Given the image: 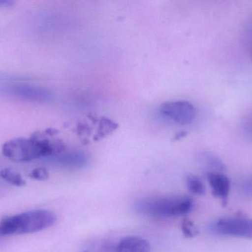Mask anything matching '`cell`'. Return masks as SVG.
I'll use <instances>...</instances> for the list:
<instances>
[{
	"label": "cell",
	"mask_w": 252,
	"mask_h": 252,
	"mask_svg": "<svg viewBox=\"0 0 252 252\" xmlns=\"http://www.w3.org/2000/svg\"><path fill=\"white\" fill-rule=\"evenodd\" d=\"M56 134L55 130L35 132L29 139L16 138L7 141L1 146L5 158L16 163H26L40 158H51L65 152V145L59 139L50 137Z\"/></svg>",
	"instance_id": "6da1fadb"
},
{
	"label": "cell",
	"mask_w": 252,
	"mask_h": 252,
	"mask_svg": "<svg viewBox=\"0 0 252 252\" xmlns=\"http://www.w3.org/2000/svg\"><path fill=\"white\" fill-rule=\"evenodd\" d=\"M56 221V215L50 210H31L3 218L0 236L35 233L51 227Z\"/></svg>",
	"instance_id": "7a4b0ae2"
},
{
	"label": "cell",
	"mask_w": 252,
	"mask_h": 252,
	"mask_svg": "<svg viewBox=\"0 0 252 252\" xmlns=\"http://www.w3.org/2000/svg\"><path fill=\"white\" fill-rule=\"evenodd\" d=\"M136 212L154 218H167L186 216L192 211L193 201L189 197H155L139 200Z\"/></svg>",
	"instance_id": "3957f363"
},
{
	"label": "cell",
	"mask_w": 252,
	"mask_h": 252,
	"mask_svg": "<svg viewBox=\"0 0 252 252\" xmlns=\"http://www.w3.org/2000/svg\"><path fill=\"white\" fill-rule=\"evenodd\" d=\"M209 230L219 236L252 239V219L245 217L219 219L210 224Z\"/></svg>",
	"instance_id": "277c9868"
},
{
	"label": "cell",
	"mask_w": 252,
	"mask_h": 252,
	"mask_svg": "<svg viewBox=\"0 0 252 252\" xmlns=\"http://www.w3.org/2000/svg\"><path fill=\"white\" fill-rule=\"evenodd\" d=\"M0 93L30 102L44 103L51 99V93L41 87L19 82H0Z\"/></svg>",
	"instance_id": "5b68a950"
},
{
	"label": "cell",
	"mask_w": 252,
	"mask_h": 252,
	"mask_svg": "<svg viewBox=\"0 0 252 252\" xmlns=\"http://www.w3.org/2000/svg\"><path fill=\"white\" fill-rule=\"evenodd\" d=\"M160 112L166 118L182 125L191 124L196 117V110L188 101L168 102L161 105Z\"/></svg>",
	"instance_id": "8992f818"
},
{
	"label": "cell",
	"mask_w": 252,
	"mask_h": 252,
	"mask_svg": "<svg viewBox=\"0 0 252 252\" xmlns=\"http://www.w3.org/2000/svg\"><path fill=\"white\" fill-rule=\"evenodd\" d=\"M207 180L216 198H219L222 204H226L230 192V180L222 173H207Z\"/></svg>",
	"instance_id": "52a82bcc"
},
{
	"label": "cell",
	"mask_w": 252,
	"mask_h": 252,
	"mask_svg": "<svg viewBox=\"0 0 252 252\" xmlns=\"http://www.w3.org/2000/svg\"><path fill=\"white\" fill-rule=\"evenodd\" d=\"M52 164H56L65 168H81L88 162V157L84 152L79 151L62 152L56 156L48 158Z\"/></svg>",
	"instance_id": "ba28073f"
},
{
	"label": "cell",
	"mask_w": 252,
	"mask_h": 252,
	"mask_svg": "<svg viewBox=\"0 0 252 252\" xmlns=\"http://www.w3.org/2000/svg\"><path fill=\"white\" fill-rule=\"evenodd\" d=\"M115 252H151V245L140 237H126L118 243Z\"/></svg>",
	"instance_id": "9c48e42d"
},
{
	"label": "cell",
	"mask_w": 252,
	"mask_h": 252,
	"mask_svg": "<svg viewBox=\"0 0 252 252\" xmlns=\"http://www.w3.org/2000/svg\"><path fill=\"white\" fill-rule=\"evenodd\" d=\"M0 178L10 184L15 186H25L26 180L22 178L20 173L11 168H4L0 171Z\"/></svg>",
	"instance_id": "30bf717a"
},
{
	"label": "cell",
	"mask_w": 252,
	"mask_h": 252,
	"mask_svg": "<svg viewBox=\"0 0 252 252\" xmlns=\"http://www.w3.org/2000/svg\"><path fill=\"white\" fill-rule=\"evenodd\" d=\"M187 186L189 192L194 195H204L206 192L205 186L198 176L190 175L186 179Z\"/></svg>",
	"instance_id": "8fae6325"
},
{
	"label": "cell",
	"mask_w": 252,
	"mask_h": 252,
	"mask_svg": "<svg viewBox=\"0 0 252 252\" xmlns=\"http://www.w3.org/2000/svg\"><path fill=\"white\" fill-rule=\"evenodd\" d=\"M203 161L209 168L214 170L213 173H222L225 170L224 164H223L221 160L219 159L216 155L208 153L204 154Z\"/></svg>",
	"instance_id": "7c38bea8"
},
{
	"label": "cell",
	"mask_w": 252,
	"mask_h": 252,
	"mask_svg": "<svg viewBox=\"0 0 252 252\" xmlns=\"http://www.w3.org/2000/svg\"><path fill=\"white\" fill-rule=\"evenodd\" d=\"M182 231L185 237L188 238H194L198 234V231L195 225L188 219H185L182 222Z\"/></svg>",
	"instance_id": "4fadbf2b"
},
{
	"label": "cell",
	"mask_w": 252,
	"mask_h": 252,
	"mask_svg": "<svg viewBox=\"0 0 252 252\" xmlns=\"http://www.w3.org/2000/svg\"><path fill=\"white\" fill-rule=\"evenodd\" d=\"M48 171L44 167H38L34 169L29 173V177L33 180H39V181H44L49 179Z\"/></svg>",
	"instance_id": "5bb4252c"
},
{
	"label": "cell",
	"mask_w": 252,
	"mask_h": 252,
	"mask_svg": "<svg viewBox=\"0 0 252 252\" xmlns=\"http://www.w3.org/2000/svg\"><path fill=\"white\" fill-rule=\"evenodd\" d=\"M241 191L246 196L252 197V177L244 180L241 186Z\"/></svg>",
	"instance_id": "9a60e30c"
},
{
	"label": "cell",
	"mask_w": 252,
	"mask_h": 252,
	"mask_svg": "<svg viewBox=\"0 0 252 252\" xmlns=\"http://www.w3.org/2000/svg\"><path fill=\"white\" fill-rule=\"evenodd\" d=\"M14 1L10 0H0V7H7L14 4Z\"/></svg>",
	"instance_id": "2e32d148"
},
{
	"label": "cell",
	"mask_w": 252,
	"mask_h": 252,
	"mask_svg": "<svg viewBox=\"0 0 252 252\" xmlns=\"http://www.w3.org/2000/svg\"></svg>",
	"instance_id": "e0dca14e"
}]
</instances>
